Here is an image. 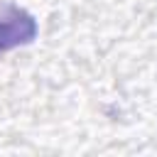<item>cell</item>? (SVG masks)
I'll return each instance as SVG.
<instances>
[{"label":"cell","instance_id":"cell-1","mask_svg":"<svg viewBox=\"0 0 157 157\" xmlns=\"http://www.w3.org/2000/svg\"><path fill=\"white\" fill-rule=\"evenodd\" d=\"M37 32V20L25 7L15 2H0V54L34 42Z\"/></svg>","mask_w":157,"mask_h":157}]
</instances>
